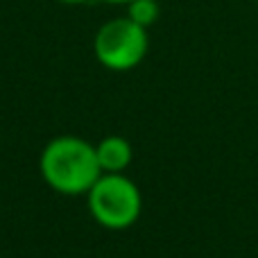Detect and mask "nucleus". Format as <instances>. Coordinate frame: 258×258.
<instances>
[{"label": "nucleus", "instance_id": "obj_1", "mask_svg": "<svg viewBox=\"0 0 258 258\" xmlns=\"http://www.w3.org/2000/svg\"><path fill=\"white\" fill-rule=\"evenodd\" d=\"M39 170L50 190L66 197H80L102 177L95 145L75 134H61L45 143Z\"/></svg>", "mask_w": 258, "mask_h": 258}, {"label": "nucleus", "instance_id": "obj_2", "mask_svg": "<svg viewBox=\"0 0 258 258\" xmlns=\"http://www.w3.org/2000/svg\"><path fill=\"white\" fill-rule=\"evenodd\" d=\"M86 204L91 218L109 231H125L134 227L143 213L141 188L125 172H102L86 192Z\"/></svg>", "mask_w": 258, "mask_h": 258}, {"label": "nucleus", "instance_id": "obj_3", "mask_svg": "<svg viewBox=\"0 0 258 258\" xmlns=\"http://www.w3.org/2000/svg\"><path fill=\"white\" fill-rule=\"evenodd\" d=\"M150 50V36L147 30L127 16L111 18L95 32L93 52L100 66L113 73L134 71L145 59Z\"/></svg>", "mask_w": 258, "mask_h": 258}, {"label": "nucleus", "instance_id": "obj_4", "mask_svg": "<svg viewBox=\"0 0 258 258\" xmlns=\"http://www.w3.org/2000/svg\"><path fill=\"white\" fill-rule=\"evenodd\" d=\"M95 154L102 172H125L134 161V147L125 136L111 134L95 143Z\"/></svg>", "mask_w": 258, "mask_h": 258}, {"label": "nucleus", "instance_id": "obj_5", "mask_svg": "<svg viewBox=\"0 0 258 258\" xmlns=\"http://www.w3.org/2000/svg\"><path fill=\"white\" fill-rule=\"evenodd\" d=\"M161 16V5L156 0H134L127 5V18H132L136 25L141 27H150L159 21Z\"/></svg>", "mask_w": 258, "mask_h": 258}, {"label": "nucleus", "instance_id": "obj_6", "mask_svg": "<svg viewBox=\"0 0 258 258\" xmlns=\"http://www.w3.org/2000/svg\"><path fill=\"white\" fill-rule=\"evenodd\" d=\"M102 3H107V5H125L127 7V5L134 3V0H102Z\"/></svg>", "mask_w": 258, "mask_h": 258}, {"label": "nucleus", "instance_id": "obj_7", "mask_svg": "<svg viewBox=\"0 0 258 258\" xmlns=\"http://www.w3.org/2000/svg\"><path fill=\"white\" fill-rule=\"evenodd\" d=\"M57 3H61V5H82V3H86V0H57Z\"/></svg>", "mask_w": 258, "mask_h": 258}, {"label": "nucleus", "instance_id": "obj_8", "mask_svg": "<svg viewBox=\"0 0 258 258\" xmlns=\"http://www.w3.org/2000/svg\"><path fill=\"white\" fill-rule=\"evenodd\" d=\"M256 7H258V0H256Z\"/></svg>", "mask_w": 258, "mask_h": 258}]
</instances>
